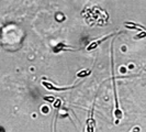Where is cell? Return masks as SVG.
<instances>
[{
    "instance_id": "1",
    "label": "cell",
    "mask_w": 146,
    "mask_h": 132,
    "mask_svg": "<svg viewBox=\"0 0 146 132\" xmlns=\"http://www.w3.org/2000/svg\"><path fill=\"white\" fill-rule=\"evenodd\" d=\"M112 86H113V93H114V101H115V109H114V118H115V125L119 123V121L123 118V112L119 106V101H117V85H115V78L114 76H112Z\"/></svg>"
},
{
    "instance_id": "2",
    "label": "cell",
    "mask_w": 146,
    "mask_h": 132,
    "mask_svg": "<svg viewBox=\"0 0 146 132\" xmlns=\"http://www.w3.org/2000/svg\"><path fill=\"white\" fill-rule=\"evenodd\" d=\"M117 33H111V34H107V35H104L103 37H100V39H98V40H95V41H92L91 43L89 44L87 46V51L90 52L92 51V50H95V49H97L100 44L102 43V42H104L106 40H108V39H110V37H112L113 35H115Z\"/></svg>"
},
{
    "instance_id": "3",
    "label": "cell",
    "mask_w": 146,
    "mask_h": 132,
    "mask_svg": "<svg viewBox=\"0 0 146 132\" xmlns=\"http://www.w3.org/2000/svg\"><path fill=\"white\" fill-rule=\"evenodd\" d=\"M42 85L46 88L47 90H53V91H65L68 89H73L75 86H68V87H56L54 84H52L51 81H42Z\"/></svg>"
},
{
    "instance_id": "4",
    "label": "cell",
    "mask_w": 146,
    "mask_h": 132,
    "mask_svg": "<svg viewBox=\"0 0 146 132\" xmlns=\"http://www.w3.org/2000/svg\"><path fill=\"white\" fill-rule=\"evenodd\" d=\"M94 110H95V103H94V106H92V109H91V112H90V116L87 120V130L88 132H92L95 130V120H94Z\"/></svg>"
},
{
    "instance_id": "5",
    "label": "cell",
    "mask_w": 146,
    "mask_h": 132,
    "mask_svg": "<svg viewBox=\"0 0 146 132\" xmlns=\"http://www.w3.org/2000/svg\"><path fill=\"white\" fill-rule=\"evenodd\" d=\"M124 25L126 28H129V29H142L145 31V28L144 27H142V25H139V24H136V23H134V22H124Z\"/></svg>"
},
{
    "instance_id": "6",
    "label": "cell",
    "mask_w": 146,
    "mask_h": 132,
    "mask_svg": "<svg viewBox=\"0 0 146 132\" xmlns=\"http://www.w3.org/2000/svg\"><path fill=\"white\" fill-rule=\"evenodd\" d=\"M68 46L66 45L65 43H58L57 45H55L54 47H53V52L54 53H58V52H62L64 51V50H66Z\"/></svg>"
},
{
    "instance_id": "7",
    "label": "cell",
    "mask_w": 146,
    "mask_h": 132,
    "mask_svg": "<svg viewBox=\"0 0 146 132\" xmlns=\"http://www.w3.org/2000/svg\"><path fill=\"white\" fill-rule=\"evenodd\" d=\"M90 73H91V69H85V71H81V72L77 74V77L82 78V77H86L88 75H90Z\"/></svg>"
},
{
    "instance_id": "8",
    "label": "cell",
    "mask_w": 146,
    "mask_h": 132,
    "mask_svg": "<svg viewBox=\"0 0 146 132\" xmlns=\"http://www.w3.org/2000/svg\"><path fill=\"white\" fill-rule=\"evenodd\" d=\"M53 103H54V108H56V109H59V107L62 106V100L60 99H55Z\"/></svg>"
},
{
    "instance_id": "9",
    "label": "cell",
    "mask_w": 146,
    "mask_h": 132,
    "mask_svg": "<svg viewBox=\"0 0 146 132\" xmlns=\"http://www.w3.org/2000/svg\"><path fill=\"white\" fill-rule=\"evenodd\" d=\"M43 99L45 100V101H47V103H53V101L55 100V98L52 97V96H45Z\"/></svg>"
},
{
    "instance_id": "10",
    "label": "cell",
    "mask_w": 146,
    "mask_h": 132,
    "mask_svg": "<svg viewBox=\"0 0 146 132\" xmlns=\"http://www.w3.org/2000/svg\"><path fill=\"white\" fill-rule=\"evenodd\" d=\"M56 19H57L58 21H63V20L65 19V17L63 15V13H62V12H59L58 15H56Z\"/></svg>"
},
{
    "instance_id": "11",
    "label": "cell",
    "mask_w": 146,
    "mask_h": 132,
    "mask_svg": "<svg viewBox=\"0 0 146 132\" xmlns=\"http://www.w3.org/2000/svg\"><path fill=\"white\" fill-rule=\"evenodd\" d=\"M48 110H50V108H48V107H46V106L42 107V111H43L44 113H47V112H48Z\"/></svg>"
},
{
    "instance_id": "12",
    "label": "cell",
    "mask_w": 146,
    "mask_h": 132,
    "mask_svg": "<svg viewBox=\"0 0 146 132\" xmlns=\"http://www.w3.org/2000/svg\"><path fill=\"white\" fill-rule=\"evenodd\" d=\"M121 72H122V73H125V72H126V69H125L124 67H122V68H121Z\"/></svg>"
}]
</instances>
